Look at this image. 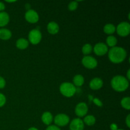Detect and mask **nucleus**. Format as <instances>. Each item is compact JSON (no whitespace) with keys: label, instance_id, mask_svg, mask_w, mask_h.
I'll list each match as a JSON object with an SVG mask.
<instances>
[{"label":"nucleus","instance_id":"f257e3e1","mask_svg":"<svg viewBox=\"0 0 130 130\" xmlns=\"http://www.w3.org/2000/svg\"><path fill=\"white\" fill-rule=\"evenodd\" d=\"M126 52L121 47L114 46L109 51V58L114 63H121L126 57Z\"/></svg>","mask_w":130,"mask_h":130},{"label":"nucleus","instance_id":"f03ea898","mask_svg":"<svg viewBox=\"0 0 130 130\" xmlns=\"http://www.w3.org/2000/svg\"><path fill=\"white\" fill-rule=\"evenodd\" d=\"M111 86L115 91L122 92L129 86V81L123 76H116L111 80Z\"/></svg>","mask_w":130,"mask_h":130},{"label":"nucleus","instance_id":"7ed1b4c3","mask_svg":"<svg viewBox=\"0 0 130 130\" xmlns=\"http://www.w3.org/2000/svg\"><path fill=\"white\" fill-rule=\"evenodd\" d=\"M60 91L63 96L71 97L76 93V88L71 83H63L60 86Z\"/></svg>","mask_w":130,"mask_h":130},{"label":"nucleus","instance_id":"20e7f679","mask_svg":"<svg viewBox=\"0 0 130 130\" xmlns=\"http://www.w3.org/2000/svg\"><path fill=\"white\" fill-rule=\"evenodd\" d=\"M117 32L122 37L127 36L130 32V25L128 22H123L120 23L116 29Z\"/></svg>","mask_w":130,"mask_h":130},{"label":"nucleus","instance_id":"39448f33","mask_svg":"<svg viewBox=\"0 0 130 130\" xmlns=\"http://www.w3.org/2000/svg\"><path fill=\"white\" fill-rule=\"evenodd\" d=\"M42 35L38 29H32L29 33V40L32 44H37L41 40Z\"/></svg>","mask_w":130,"mask_h":130},{"label":"nucleus","instance_id":"423d86ee","mask_svg":"<svg viewBox=\"0 0 130 130\" xmlns=\"http://www.w3.org/2000/svg\"><path fill=\"white\" fill-rule=\"evenodd\" d=\"M82 63L88 69H94L97 66V61L91 56H85L82 59Z\"/></svg>","mask_w":130,"mask_h":130},{"label":"nucleus","instance_id":"0eeeda50","mask_svg":"<svg viewBox=\"0 0 130 130\" xmlns=\"http://www.w3.org/2000/svg\"><path fill=\"white\" fill-rule=\"evenodd\" d=\"M54 121L58 126H64L69 123V118L66 114H60L55 117Z\"/></svg>","mask_w":130,"mask_h":130},{"label":"nucleus","instance_id":"6e6552de","mask_svg":"<svg viewBox=\"0 0 130 130\" xmlns=\"http://www.w3.org/2000/svg\"><path fill=\"white\" fill-rule=\"evenodd\" d=\"M25 18L27 21L31 24L36 23L39 20L38 13L33 10H28L25 14Z\"/></svg>","mask_w":130,"mask_h":130},{"label":"nucleus","instance_id":"1a4fd4ad","mask_svg":"<svg viewBox=\"0 0 130 130\" xmlns=\"http://www.w3.org/2000/svg\"><path fill=\"white\" fill-rule=\"evenodd\" d=\"M93 51L95 54L98 56L104 55L108 52V47L105 44L103 43H97L93 48Z\"/></svg>","mask_w":130,"mask_h":130},{"label":"nucleus","instance_id":"9d476101","mask_svg":"<svg viewBox=\"0 0 130 130\" xmlns=\"http://www.w3.org/2000/svg\"><path fill=\"white\" fill-rule=\"evenodd\" d=\"M88 106L85 103L81 102L77 104L75 109V113L78 117H83L87 114Z\"/></svg>","mask_w":130,"mask_h":130},{"label":"nucleus","instance_id":"9b49d317","mask_svg":"<svg viewBox=\"0 0 130 130\" xmlns=\"http://www.w3.org/2000/svg\"><path fill=\"white\" fill-rule=\"evenodd\" d=\"M71 130H83L84 122L79 118L73 119L70 124Z\"/></svg>","mask_w":130,"mask_h":130},{"label":"nucleus","instance_id":"f8f14e48","mask_svg":"<svg viewBox=\"0 0 130 130\" xmlns=\"http://www.w3.org/2000/svg\"><path fill=\"white\" fill-rule=\"evenodd\" d=\"M103 86V81L99 77L93 79L90 83V87L92 90H97L101 88Z\"/></svg>","mask_w":130,"mask_h":130},{"label":"nucleus","instance_id":"ddd939ff","mask_svg":"<svg viewBox=\"0 0 130 130\" xmlns=\"http://www.w3.org/2000/svg\"><path fill=\"white\" fill-rule=\"evenodd\" d=\"M47 30L51 34H56L59 31V26L55 22H51L47 25Z\"/></svg>","mask_w":130,"mask_h":130},{"label":"nucleus","instance_id":"4468645a","mask_svg":"<svg viewBox=\"0 0 130 130\" xmlns=\"http://www.w3.org/2000/svg\"><path fill=\"white\" fill-rule=\"evenodd\" d=\"M10 20L8 14L5 11L0 12V27H4L7 25Z\"/></svg>","mask_w":130,"mask_h":130},{"label":"nucleus","instance_id":"2eb2a0df","mask_svg":"<svg viewBox=\"0 0 130 130\" xmlns=\"http://www.w3.org/2000/svg\"><path fill=\"white\" fill-rule=\"evenodd\" d=\"M41 119L43 123L46 125H49L53 121V116L50 112H45L42 115Z\"/></svg>","mask_w":130,"mask_h":130},{"label":"nucleus","instance_id":"dca6fc26","mask_svg":"<svg viewBox=\"0 0 130 130\" xmlns=\"http://www.w3.org/2000/svg\"><path fill=\"white\" fill-rule=\"evenodd\" d=\"M16 46L19 49L24 50L27 48L29 46V41L24 38H20L17 41Z\"/></svg>","mask_w":130,"mask_h":130},{"label":"nucleus","instance_id":"f3484780","mask_svg":"<svg viewBox=\"0 0 130 130\" xmlns=\"http://www.w3.org/2000/svg\"><path fill=\"white\" fill-rule=\"evenodd\" d=\"M11 37V32L10 30L6 29H0V39L3 40H8Z\"/></svg>","mask_w":130,"mask_h":130},{"label":"nucleus","instance_id":"a211bd4d","mask_svg":"<svg viewBox=\"0 0 130 130\" xmlns=\"http://www.w3.org/2000/svg\"><path fill=\"white\" fill-rule=\"evenodd\" d=\"M84 82H85V79H84L83 76L80 74L76 75L73 78L74 85L76 86H82L84 84Z\"/></svg>","mask_w":130,"mask_h":130},{"label":"nucleus","instance_id":"6ab92c4d","mask_svg":"<svg viewBox=\"0 0 130 130\" xmlns=\"http://www.w3.org/2000/svg\"><path fill=\"white\" fill-rule=\"evenodd\" d=\"M104 32L107 34H112L116 31V27L113 24H108L104 26Z\"/></svg>","mask_w":130,"mask_h":130},{"label":"nucleus","instance_id":"aec40b11","mask_svg":"<svg viewBox=\"0 0 130 130\" xmlns=\"http://www.w3.org/2000/svg\"><path fill=\"white\" fill-rule=\"evenodd\" d=\"M95 121H96V119H95V118L92 115L87 116L84 119V122L86 124H87L88 126H92L95 123Z\"/></svg>","mask_w":130,"mask_h":130},{"label":"nucleus","instance_id":"412c9836","mask_svg":"<svg viewBox=\"0 0 130 130\" xmlns=\"http://www.w3.org/2000/svg\"><path fill=\"white\" fill-rule=\"evenodd\" d=\"M106 42H107V44L109 46L113 47L115 46L117 44V39L115 38L114 36H109L107 37L106 39Z\"/></svg>","mask_w":130,"mask_h":130},{"label":"nucleus","instance_id":"4be33fe9","mask_svg":"<svg viewBox=\"0 0 130 130\" xmlns=\"http://www.w3.org/2000/svg\"><path fill=\"white\" fill-rule=\"evenodd\" d=\"M122 107L127 110L130 109V98L129 97H124L122 99L121 102Z\"/></svg>","mask_w":130,"mask_h":130},{"label":"nucleus","instance_id":"5701e85b","mask_svg":"<svg viewBox=\"0 0 130 130\" xmlns=\"http://www.w3.org/2000/svg\"><path fill=\"white\" fill-rule=\"evenodd\" d=\"M92 51V46L90 44H86L83 46L82 52L84 55H88Z\"/></svg>","mask_w":130,"mask_h":130},{"label":"nucleus","instance_id":"b1692460","mask_svg":"<svg viewBox=\"0 0 130 130\" xmlns=\"http://www.w3.org/2000/svg\"><path fill=\"white\" fill-rule=\"evenodd\" d=\"M77 6H78V4L77 1H72L69 4L68 8L70 11H74L77 8Z\"/></svg>","mask_w":130,"mask_h":130},{"label":"nucleus","instance_id":"393cba45","mask_svg":"<svg viewBox=\"0 0 130 130\" xmlns=\"http://www.w3.org/2000/svg\"><path fill=\"white\" fill-rule=\"evenodd\" d=\"M6 103V97L2 93H0V107L3 106Z\"/></svg>","mask_w":130,"mask_h":130},{"label":"nucleus","instance_id":"a878e982","mask_svg":"<svg viewBox=\"0 0 130 130\" xmlns=\"http://www.w3.org/2000/svg\"><path fill=\"white\" fill-rule=\"evenodd\" d=\"M5 85H6V81L5 79L0 76V89L3 88L5 86Z\"/></svg>","mask_w":130,"mask_h":130},{"label":"nucleus","instance_id":"bb28decb","mask_svg":"<svg viewBox=\"0 0 130 130\" xmlns=\"http://www.w3.org/2000/svg\"><path fill=\"white\" fill-rule=\"evenodd\" d=\"M93 103L95 104H96V105H97V106H99V107H102L103 105V104H102V102L101 101H100V100H99V99H94L93 100Z\"/></svg>","mask_w":130,"mask_h":130},{"label":"nucleus","instance_id":"cd10ccee","mask_svg":"<svg viewBox=\"0 0 130 130\" xmlns=\"http://www.w3.org/2000/svg\"><path fill=\"white\" fill-rule=\"evenodd\" d=\"M46 130H60V129L58 126H57L52 125L49 126Z\"/></svg>","mask_w":130,"mask_h":130},{"label":"nucleus","instance_id":"c85d7f7f","mask_svg":"<svg viewBox=\"0 0 130 130\" xmlns=\"http://www.w3.org/2000/svg\"><path fill=\"white\" fill-rule=\"evenodd\" d=\"M126 125L128 128L130 127V115H128L126 119Z\"/></svg>","mask_w":130,"mask_h":130},{"label":"nucleus","instance_id":"c756f323","mask_svg":"<svg viewBox=\"0 0 130 130\" xmlns=\"http://www.w3.org/2000/svg\"><path fill=\"white\" fill-rule=\"evenodd\" d=\"M110 128L111 130H118V126H117V124L112 123V124H110Z\"/></svg>","mask_w":130,"mask_h":130},{"label":"nucleus","instance_id":"7c9ffc66","mask_svg":"<svg viewBox=\"0 0 130 130\" xmlns=\"http://www.w3.org/2000/svg\"><path fill=\"white\" fill-rule=\"evenodd\" d=\"M5 5H4L3 3L0 2V11L4 10H5Z\"/></svg>","mask_w":130,"mask_h":130},{"label":"nucleus","instance_id":"2f4dec72","mask_svg":"<svg viewBox=\"0 0 130 130\" xmlns=\"http://www.w3.org/2000/svg\"><path fill=\"white\" fill-rule=\"evenodd\" d=\"M129 72H130V71H129V70H128V72H127V77H128V80H129V79H130Z\"/></svg>","mask_w":130,"mask_h":130},{"label":"nucleus","instance_id":"473e14b6","mask_svg":"<svg viewBox=\"0 0 130 130\" xmlns=\"http://www.w3.org/2000/svg\"><path fill=\"white\" fill-rule=\"evenodd\" d=\"M28 130H38L37 128H34V127H32V128H30Z\"/></svg>","mask_w":130,"mask_h":130},{"label":"nucleus","instance_id":"72a5a7b5","mask_svg":"<svg viewBox=\"0 0 130 130\" xmlns=\"http://www.w3.org/2000/svg\"><path fill=\"white\" fill-rule=\"evenodd\" d=\"M6 1L8 3H13V2H15V1Z\"/></svg>","mask_w":130,"mask_h":130},{"label":"nucleus","instance_id":"f704fd0d","mask_svg":"<svg viewBox=\"0 0 130 130\" xmlns=\"http://www.w3.org/2000/svg\"><path fill=\"white\" fill-rule=\"evenodd\" d=\"M118 130H123V129H118Z\"/></svg>","mask_w":130,"mask_h":130}]
</instances>
